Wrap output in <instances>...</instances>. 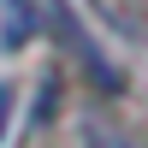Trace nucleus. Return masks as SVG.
<instances>
[{
	"label": "nucleus",
	"mask_w": 148,
	"mask_h": 148,
	"mask_svg": "<svg viewBox=\"0 0 148 148\" xmlns=\"http://www.w3.org/2000/svg\"><path fill=\"white\" fill-rule=\"evenodd\" d=\"M89 148H130L125 136H107V130H89Z\"/></svg>",
	"instance_id": "f257e3e1"
},
{
	"label": "nucleus",
	"mask_w": 148,
	"mask_h": 148,
	"mask_svg": "<svg viewBox=\"0 0 148 148\" xmlns=\"http://www.w3.org/2000/svg\"><path fill=\"white\" fill-rule=\"evenodd\" d=\"M6 113H12V89L0 83V130H6Z\"/></svg>",
	"instance_id": "f03ea898"
}]
</instances>
